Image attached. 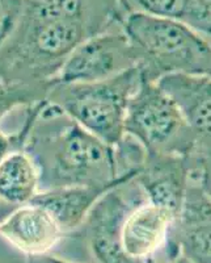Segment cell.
Returning <instances> with one entry per match:
<instances>
[{
  "mask_svg": "<svg viewBox=\"0 0 211 263\" xmlns=\"http://www.w3.org/2000/svg\"><path fill=\"white\" fill-rule=\"evenodd\" d=\"M24 149L39 178V192L74 185L118 187L134 177H118L114 147L91 135L48 100L30 107Z\"/></svg>",
  "mask_w": 211,
  "mask_h": 263,
  "instance_id": "6da1fadb",
  "label": "cell"
},
{
  "mask_svg": "<svg viewBox=\"0 0 211 263\" xmlns=\"http://www.w3.org/2000/svg\"><path fill=\"white\" fill-rule=\"evenodd\" d=\"M122 29L137 54L143 81L158 82L170 74H208L211 42L179 21L129 12Z\"/></svg>",
  "mask_w": 211,
  "mask_h": 263,
  "instance_id": "7a4b0ae2",
  "label": "cell"
},
{
  "mask_svg": "<svg viewBox=\"0 0 211 263\" xmlns=\"http://www.w3.org/2000/svg\"><path fill=\"white\" fill-rule=\"evenodd\" d=\"M142 83L138 66L92 83L53 84L46 100L59 107L81 128L109 146L125 136L129 103Z\"/></svg>",
  "mask_w": 211,
  "mask_h": 263,
  "instance_id": "3957f363",
  "label": "cell"
},
{
  "mask_svg": "<svg viewBox=\"0 0 211 263\" xmlns=\"http://www.w3.org/2000/svg\"><path fill=\"white\" fill-rule=\"evenodd\" d=\"M125 135L149 153L192 156L196 150V138L179 107L156 82L142 79L129 103Z\"/></svg>",
  "mask_w": 211,
  "mask_h": 263,
  "instance_id": "277c9868",
  "label": "cell"
},
{
  "mask_svg": "<svg viewBox=\"0 0 211 263\" xmlns=\"http://www.w3.org/2000/svg\"><path fill=\"white\" fill-rule=\"evenodd\" d=\"M138 66L134 48L122 27L110 28L80 42L60 67L54 83L105 81Z\"/></svg>",
  "mask_w": 211,
  "mask_h": 263,
  "instance_id": "5b68a950",
  "label": "cell"
},
{
  "mask_svg": "<svg viewBox=\"0 0 211 263\" xmlns=\"http://www.w3.org/2000/svg\"><path fill=\"white\" fill-rule=\"evenodd\" d=\"M146 201L135 179L105 192L87 215L75 234L83 237L93 263H125L119 245V233L126 215Z\"/></svg>",
  "mask_w": 211,
  "mask_h": 263,
  "instance_id": "8992f818",
  "label": "cell"
},
{
  "mask_svg": "<svg viewBox=\"0 0 211 263\" xmlns=\"http://www.w3.org/2000/svg\"><path fill=\"white\" fill-rule=\"evenodd\" d=\"M165 254L166 262L181 254L192 263H211V199L192 179L171 227Z\"/></svg>",
  "mask_w": 211,
  "mask_h": 263,
  "instance_id": "52a82bcc",
  "label": "cell"
},
{
  "mask_svg": "<svg viewBox=\"0 0 211 263\" xmlns=\"http://www.w3.org/2000/svg\"><path fill=\"white\" fill-rule=\"evenodd\" d=\"M193 164L192 156L146 152L134 179L146 201L163 206L177 216L191 184Z\"/></svg>",
  "mask_w": 211,
  "mask_h": 263,
  "instance_id": "ba28073f",
  "label": "cell"
},
{
  "mask_svg": "<svg viewBox=\"0 0 211 263\" xmlns=\"http://www.w3.org/2000/svg\"><path fill=\"white\" fill-rule=\"evenodd\" d=\"M156 83L179 107L196 138L192 156L211 154V77L170 74Z\"/></svg>",
  "mask_w": 211,
  "mask_h": 263,
  "instance_id": "9c48e42d",
  "label": "cell"
},
{
  "mask_svg": "<svg viewBox=\"0 0 211 263\" xmlns=\"http://www.w3.org/2000/svg\"><path fill=\"white\" fill-rule=\"evenodd\" d=\"M0 237L28 257L50 254L66 234L49 211L29 201L0 222Z\"/></svg>",
  "mask_w": 211,
  "mask_h": 263,
  "instance_id": "30bf717a",
  "label": "cell"
},
{
  "mask_svg": "<svg viewBox=\"0 0 211 263\" xmlns=\"http://www.w3.org/2000/svg\"><path fill=\"white\" fill-rule=\"evenodd\" d=\"M176 215L163 206L143 201L126 215L119 233V245L126 258L155 259L166 248Z\"/></svg>",
  "mask_w": 211,
  "mask_h": 263,
  "instance_id": "8fae6325",
  "label": "cell"
},
{
  "mask_svg": "<svg viewBox=\"0 0 211 263\" xmlns=\"http://www.w3.org/2000/svg\"><path fill=\"white\" fill-rule=\"evenodd\" d=\"M112 189L116 187H63L38 192L32 201L49 211L66 236H69L83 225L87 215L92 210L96 201Z\"/></svg>",
  "mask_w": 211,
  "mask_h": 263,
  "instance_id": "7c38bea8",
  "label": "cell"
},
{
  "mask_svg": "<svg viewBox=\"0 0 211 263\" xmlns=\"http://www.w3.org/2000/svg\"><path fill=\"white\" fill-rule=\"evenodd\" d=\"M39 192L36 164L25 150H12L0 162V199L11 205H23Z\"/></svg>",
  "mask_w": 211,
  "mask_h": 263,
  "instance_id": "4fadbf2b",
  "label": "cell"
},
{
  "mask_svg": "<svg viewBox=\"0 0 211 263\" xmlns=\"http://www.w3.org/2000/svg\"><path fill=\"white\" fill-rule=\"evenodd\" d=\"M54 82L0 83V121L17 108H25L45 100Z\"/></svg>",
  "mask_w": 211,
  "mask_h": 263,
  "instance_id": "5bb4252c",
  "label": "cell"
},
{
  "mask_svg": "<svg viewBox=\"0 0 211 263\" xmlns=\"http://www.w3.org/2000/svg\"><path fill=\"white\" fill-rule=\"evenodd\" d=\"M129 12H142L185 24L194 0H125Z\"/></svg>",
  "mask_w": 211,
  "mask_h": 263,
  "instance_id": "9a60e30c",
  "label": "cell"
},
{
  "mask_svg": "<svg viewBox=\"0 0 211 263\" xmlns=\"http://www.w3.org/2000/svg\"><path fill=\"white\" fill-rule=\"evenodd\" d=\"M25 0H0V49L12 36L24 11Z\"/></svg>",
  "mask_w": 211,
  "mask_h": 263,
  "instance_id": "2e32d148",
  "label": "cell"
},
{
  "mask_svg": "<svg viewBox=\"0 0 211 263\" xmlns=\"http://www.w3.org/2000/svg\"><path fill=\"white\" fill-rule=\"evenodd\" d=\"M192 157L194 164L191 179L194 180L211 199V154Z\"/></svg>",
  "mask_w": 211,
  "mask_h": 263,
  "instance_id": "e0dca14e",
  "label": "cell"
},
{
  "mask_svg": "<svg viewBox=\"0 0 211 263\" xmlns=\"http://www.w3.org/2000/svg\"><path fill=\"white\" fill-rule=\"evenodd\" d=\"M12 150H16L12 136L7 135V133L0 130V162L3 161L4 157H6L8 153L12 152Z\"/></svg>",
  "mask_w": 211,
  "mask_h": 263,
  "instance_id": "ac0fdd59",
  "label": "cell"
},
{
  "mask_svg": "<svg viewBox=\"0 0 211 263\" xmlns=\"http://www.w3.org/2000/svg\"><path fill=\"white\" fill-rule=\"evenodd\" d=\"M25 263H75L66 260L63 258L54 257L51 254H42V255H28Z\"/></svg>",
  "mask_w": 211,
  "mask_h": 263,
  "instance_id": "d6986e66",
  "label": "cell"
},
{
  "mask_svg": "<svg viewBox=\"0 0 211 263\" xmlns=\"http://www.w3.org/2000/svg\"><path fill=\"white\" fill-rule=\"evenodd\" d=\"M125 263H161L159 262V260H155V259H147V260H135V259H130V258H128L126 259ZM166 263H192L191 260H187L186 258L184 257V255L180 254L179 257L176 258V259L171 260V262H166Z\"/></svg>",
  "mask_w": 211,
  "mask_h": 263,
  "instance_id": "ffe728a7",
  "label": "cell"
},
{
  "mask_svg": "<svg viewBox=\"0 0 211 263\" xmlns=\"http://www.w3.org/2000/svg\"><path fill=\"white\" fill-rule=\"evenodd\" d=\"M15 208H16L15 205H11V204L6 203V201L0 199V222L3 221L4 218H6L9 213L12 212Z\"/></svg>",
  "mask_w": 211,
  "mask_h": 263,
  "instance_id": "44dd1931",
  "label": "cell"
},
{
  "mask_svg": "<svg viewBox=\"0 0 211 263\" xmlns=\"http://www.w3.org/2000/svg\"><path fill=\"white\" fill-rule=\"evenodd\" d=\"M208 77H211V65H210V70H208Z\"/></svg>",
  "mask_w": 211,
  "mask_h": 263,
  "instance_id": "7402d4cb",
  "label": "cell"
}]
</instances>
